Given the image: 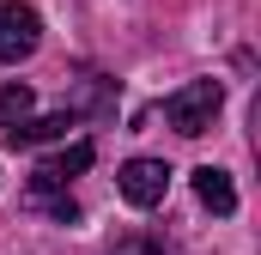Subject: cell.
I'll return each mask as SVG.
<instances>
[{
	"label": "cell",
	"instance_id": "6da1fadb",
	"mask_svg": "<svg viewBox=\"0 0 261 255\" xmlns=\"http://www.w3.org/2000/svg\"><path fill=\"white\" fill-rule=\"evenodd\" d=\"M219 104H225V85L219 79H189V85H176L164 97V122L176 128L182 140H200L213 128V116H219Z\"/></svg>",
	"mask_w": 261,
	"mask_h": 255
},
{
	"label": "cell",
	"instance_id": "7a4b0ae2",
	"mask_svg": "<svg viewBox=\"0 0 261 255\" xmlns=\"http://www.w3.org/2000/svg\"><path fill=\"white\" fill-rule=\"evenodd\" d=\"M37 43H43V18H37V6H24V0H0V61H6V67L31 61Z\"/></svg>",
	"mask_w": 261,
	"mask_h": 255
},
{
	"label": "cell",
	"instance_id": "3957f363",
	"mask_svg": "<svg viewBox=\"0 0 261 255\" xmlns=\"http://www.w3.org/2000/svg\"><path fill=\"white\" fill-rule=\"evenodd\" d=\"M116 189L128 207H164V194H170V164L164 158H128L122 170H116Z\"/></svg>",
	"mask_w": 261,
	"mask_h": 255
},
{
	"label": "cell",
	"instance_id": "277c9868",
	"mask_svg": "<svg viewBox=\"0 0 261 255\" xmlns=\"http://www.w3.org/2000/svg\"><path fill=\"white\" fill-rule=\"evenodd\" d=\"M91 158H97V146H91V140H73V146H61L55 158H43V164H37V176H31V183H37V189H67L73 176H85V170H91Z\"/></svg>",
	"mask_w": 261,
	"mask_h": 255
},
{
	"label": "cell",
	"instance_id": "5b68a950",
	"mask_svg": "<svg viewBox=\"0 0 261 255\" xmlns=\"http://www.w3.org/2000/svg\"><path fill=\"white\" fill-rule=\"evenodd\" d=\"M79 122L73 110H55V116H31V122H18L6 134V146H49V140H67V128Z\"/></svg>",
	"mask_w": 261,
	"mask_h": 255
},
{
	"label": "cell",
	"instance_id": "8992f818",
	"mask_svg": "<svg viewBox=\"0 0 261 255\" xmlns=\"http://www.w3.org/2000/svg\"><path fill=\"white\" fill-rule=\"evenodd\" d=\"M195 194H200V207H213L219 219L237 213V189H231V176H225L219 164H200V170H195Z\"/></svg>",
	"mask_w": 261,
	"mask_h": 255
},
{
	"label": "cell",
	"instance_id": "52a82bcc",
	"mask_svg": "<svg viewBox=\"0 0 261 255\" xmlns=\"http://www.w3.org/2000/svg\"><path fill=\"white\" fill-rule=\"evenodd\" d=\"M24 207L49 213L55 225H79V200H73L67 189H37V183H31V189H24Z\"/></svg>",
	"mask_w": 261,
	"mask_h": 255
},
{
	"label": "cell",
	"instance_id": "ba28073f",
	"mask_svg": "<svg viewBox=\"0 0 261 255\" xmlns=\"http://www.w3.org/2000/svg\"><path fill=\"white\" fill-rule=\"evenodd\" d=\"M31 110H37V91L18 85V79H6L0 85V134H12L18 122H31Z\"/></svg>",
	"mask_w": 261,
	"mask_h": 255
},
{
	"label": "cell",
	"instance_id": "9c48e42d",
	"mask_svg": "<svg viewBox=\"0 0 261 255\" xmlns=\"http://www.w3.org/2000/svg\"><path fill=\"white\" fill-rule=\"evenodd\" d=\"M79 110H91V116H110V110H116V91H110L103 73H85V79H79ZM79 110H73V116H79Z\"/></svg>",
	"mask_w": 261,
	"mask_h": 255
},
{
	"label": "cell",
	"instance_id": "30bf717a",
	"mask_svg": "<svg viewBox=\"0 0 261 255\" xmlns=\"http://www.w3.org/2000/svg\"><path fill=\"white\" fill-rule=\"evenodd\" d=\"M110 255H170V243H158V237H122Z\"/></svg>",
	"mask_w": 261,
	"mask_h": 255
}]
</instances>
